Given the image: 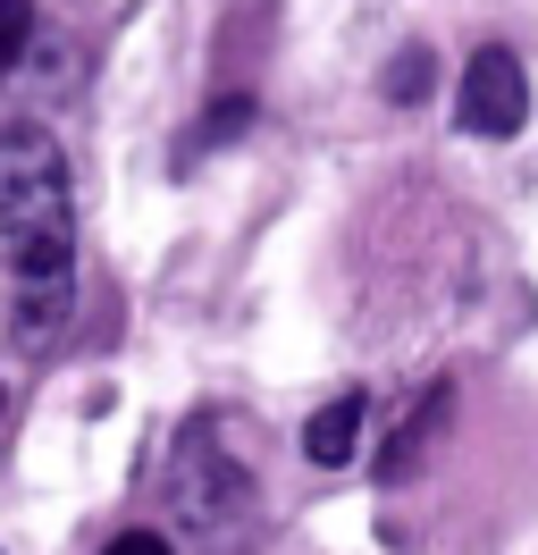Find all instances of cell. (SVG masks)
Returning a JSON list of instances; mask_svg holds the SVG:
<instances>
[{"label":"cell","instance_id":"obj_1","mask_svg":"<svg viewBox=\"0 0 538 555\" xmlns=\"http://www.w3.org/2000/svg\"><path fill=\"white\" fill-rule=\"evenodd\" d=\"M0 244L17 278V346H51L76 295V177L51 127H0Z\"/></svg>","mask_w":538,"mask_h":555},{"label":"cell","instance_id":"obj_2","mask_svg":"<svg viewBox=\"0 0 538 555\" xmlns=\"http://www.w3.org/2000/svg\"><path fill=\"white\" fill-rule=\"evenodd\" d=\"M168 514L210 547L253 521V463L219 447V421H185V438L168 454Z\"/></svg>","mask_w":538,"mask_h":555},{"label":"cell","instance_id":"obj_3","mask_svg":"<svg viewBox=\"0 0 538 555\" xmlns=\"http://www.w3.org/2000/svg\"><path fill=\"white\" fill-rule=\"evenodd\" d=\"M454 118H463V135H479V143H513L522 127H530V68H522L513 42H479V51L463 60Z\"/></svg>","mask_w":538,"mask_h":555},{"label":"cell","instance_id":"obj_4","mask_svg":"<svg viewBox=\"0 0 538 555\" xmlns=\"http://www.w3.org/2000/svg\"><path fill=\"white\" fill-rule=\"evenodd\" d=\"M446 421H454V379H430L421 396H412V413L387 429V447H379V463H370V480H379V488H404L421 463H430V447L446 438Z\"/></svg>","mask_w":538,"mask_h":555},{"label":"cell","instance_id":"obj_5","mask_svg":"<svg viewBox=\"0 0 538 555\" xmlns=\"http://www.w3.org/2000/svg\"><path fill=\"white\" fill-rule=\"evenodd\" d=\"M362 421H370V387H345V396H329L320 413L303 421V463L345 472V463L362 454Z\"/></svg>","mask_w":538,"mask_h":555},{"label":"cell","instance_id":"obj_6","mask_svg":"<svg viewBox=\"0 0 538 555\" xmlns=\"http://www.w3.org/2000/svg\"><path fill=\"white\" fill-rule=\"evenodd\" d=\"M379 93H387L396 109L430 102V93H437V51H396V60H387V76H379Z\"/></svg>","mask_w":538,"mask_h":555},{"label":"cell","instance_id":"obj_7","mask_svg":"<svg viewBox=\"0 0 538 555\" xmlns=\"http://www.w3.org/2000/svg\"><path fill=\"white\" fill-rule=\"evenodd\" d=\"M253 118H261V102H253V93H219V102L202 109V127H194V143H185V152H219V143H235Z\"/></svg>","mask_w":538,"mask_h":555},{"label":"cell","instance_id":"obj_8","mask_svg":"<svg viewBox=\"0 0 538 555\" xmlns=\"http://www.w3.org/2000/svg\"><path fill=\"white\" fill-rule=\"evenodd\" d=\"M34 51V0H0V68H17Z\"/></svg>","mask_w":538,"mask_h":555},{"label":"cell","instance_id":"obj_9","mask_svg":"<svg viewBox=\"0 0 538 555\" xmlns=\"http://www.w3.org/2000/svg\"><path fill=\"white\" fill-rule=\"evenodd\" d=\"M101 555H177V547H168L161 530H118V539H110Z\"/></svg>","mask_w":538,"mask_h":555},{"label":"cell","instance_id":"obj_10","mask_svg":"<svg viewBox=\"0 0 538 555\" xmlns=\"http://www.w3.org/2000/svg\"><path fill=\"white\" fill-rule=\"evenodd\" d=\"M0 413H9V396H0Z\"/></svg>","mask_w":538,"mask_h":555}]
</instances>
